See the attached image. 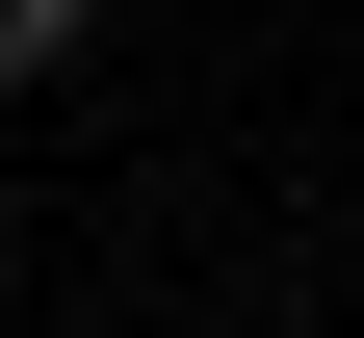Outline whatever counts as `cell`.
Masks as SVG:
<instances>
[{
  "mask_svg": "<svg viewBox=\"0 0 364 338\" xmlns=\"http://www.w3.org/2000/svg\"><path fill=\"white\" fill-rule=\"evenodd\" d=\"M105 26H130V0H0V105H53V78L105 53Z\"/></svg>",
  "mask_w": 364,
  "mask_h": 338,
  "instance_id": "1",
  "label": "cell"
}]
</instances>
